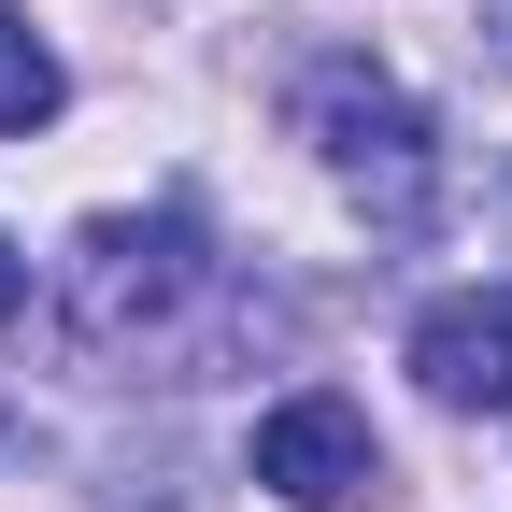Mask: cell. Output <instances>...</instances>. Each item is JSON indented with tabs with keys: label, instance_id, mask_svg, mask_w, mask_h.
Instances as JSON below:
<instances>
[{
	"label": "cell",
	"instance_id": "cell-1",
	"mask_svg": "<svg viewBox=\"0 0 512 512\" xmlns=\"http://www.w3.org/2000/svg\"><path fill=\"white\" fill-rule=\"evenodd\" d=\"M200 285H214V256H200L185 214H100L72 256H57V328H72L86 356H128L143 328H171Z\"/></svg>",
	"mask_w": 512,
	"mask_h": 512
},
{
	"label": "cell",
	"instance_id": "cell-2",
	"mask_svg": "<svg viewBox=\"0 0 512 512\" xmlns=\"http://www.w3.org/2000/svg\"><path fill=\"white\" fill-rule=\"evenodd\" d=\"M299 128H313V157H328L356 200H370V228H427V185H441V157H427V114L384 86V72H313V100H299Z\"/></svg>",
	"mask_w": 512,
	"mask_h": 512
},
{
	"label": "cell",
	"instance_id": "cell-3",
	"mask_svg": "<svg viewBox=\"0 0 512 512\" xmlns=\"http://www.w3.org/2000/svg\"><path fill=\"white\" fill-rule=\"evenodd\" d=\"M256 484L299 498V512H370V498H384V441H370L356 399L299 384L285 413H256Z\"/></svg>",
	"mask_w": 512,
	"mask_h": 512
},
{
	"label": "cell",
	"instance_id": "cell-4",
	"mask_svg": "<svg viewBox=\"0 0 512 512\" xmlns=\"http://www.w3.org/2000/svg\"><path fill=\"white\" fill-rule=\"evenodd\" d=\"M413 370H427V399H441V413H498V399H512V285L441 299L427 328H413Z\"/></svg>",
	"mask_w": 512,
	"mask_h": 512
},
{
	"label": "cell",
	"instance_id": "cell-5",
	"mask_svg": "<svg viewBox=\"0 0 512 512\" xmlns=\"http://www.w3.org/2000/svg\"><path fill=\"white\" fill-rule=\"evenodd\" d=\"M57 100H72V86H57V43L15 15V0H0V143H29Z\"/></svg>",
	"mask_w": 512,
	"mask_h": 512
},
{
	"label": "cell",
	"instance_id": "cell-6",
	"mask_svg": "<svg viewBox=\"0 0 512 512\" xmlns=\"http://www.w3.org/2000/svg\"><path fill=\"white\" fill-rule=\"evenodd\" d=\"M15 299H29V256H15V242H0V313H15Z\"/></svg>",
	"mask_w": 512,
	"mask_h": 512
}]
</instances>
